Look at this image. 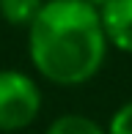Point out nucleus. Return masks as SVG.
<instances>
[{
    "instance_id": "obj_1",
    "label": "nucleus",
    "mask_w": 132,
    "mask_h": 134,
    "mask_svg": "<svg viewBox=\"0 0 132 134\" xmlns=\"http://www.w3.org/2000/svg\"><path fill=\"white\" fill-rule=\"evenodd\" d=\"M99 8L88 0H44L28 27V58L36 74L58 88L91 82L107 60Z\"/></svg>"
},
{
    "instance_id": "obj_5",
    "label": "nucleus",
    "mask_w": 132,
    "mask_h": 134,
    "mask_svg": "<svg viewBox=\"0 0 132 134\" xmlns=\"http://www.w3.org/2000/svg\"><path fill=\"white\" fill-rule=\"evenodd\" d=\"M44 0H0V16L11 27H31L33 19L39 16Z\"/></svg>"
},
{
    "instance_id": "obj_6",
    "label": "nucleus",
    "mask_w": 132,
    "mask_h": 134,
    "mask_svg": "<svg viewBox=\"0 0 132 134\" xmlns=\"http://www.w3.org/2000/svg\"><path fill=\"white\" fill-rule=\"evenodd\" d=\"M107 134H132V99L124 101V104L110 115Z\"/></svg>"
},
{
    "instance_id": "obj_2",
    "label": "nucleus",
    "mask_w": 132,
    "mask_h": 134,
    "mask_svg": "<svg viewBox=\"0 0 132 134\" xmlns=\"http://www.w3.org/2000/svg\"><path fill=\"white\" fill-rule=\"evenodd\" d=\"M44 107V93L31 74L0 69V134H14L36 123Z\"/></svg>"
},
{
    "instance_id": "obj_3",
    "label": "nucleus",
    "mask_w": 132,
    "mask_h": 134,
    "mask_svg": "<svg viewBox=\"0 0 132 134\" xmlns=\"http://www.w3.org/2000/svg\"><path fill=\"white\" fill-rule=\"evenodd\" d=\"M99 22L113 49L132 55V0H107L99 5Z\"/></svg>"
},
{
    "instance_id": "obj_7",
    "label": "nucleus",
    "mask_w": 132,
    "mask_h": 134,
    "mask_svg": "<svg viewBox=\"0 0 132 134\" xmlns=\"http://www.w3.org/2000/svg\"><path fill=\"white\" fill-rule=\"evenodd\" d=\"M88 3H91V5H97V8H99V5H105L107 0H88Z\"/></svg>"
},
{
    "instance_id": "obj_4",
    "label": "nucleus",
    "mask_w": 132,
    "mask_h": 134,
    "mask_svg": "<svg viewBox=\"0 0 132 134\" xmlns=\"http://www.w3.org/2000/svg\"><path fill=\"white\" fill-rule=\"evenodd\" d=\"M44 134H107V126L97 123V120L88 118V115L66 112V115H58V118L47 126Z\"/></svg>"
}]
</instances>
